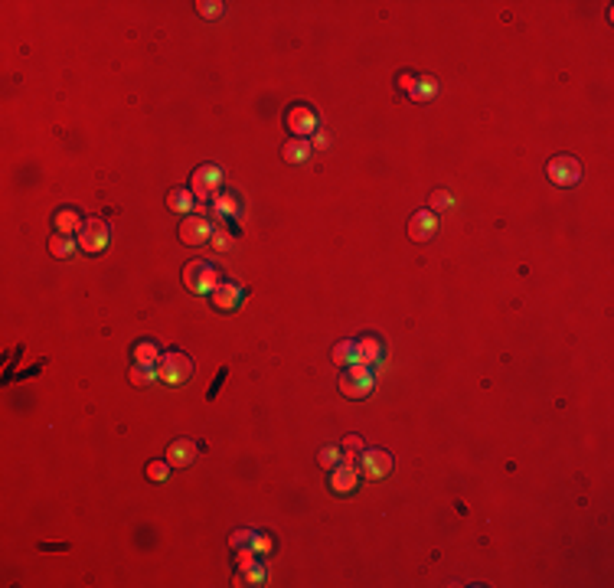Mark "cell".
<instances>
[{
  "mask_svg": "<svg viewBox=\"0 0 614 588\" xmlns=\"http://www.w3.org/2000/svg\"><path fill=\"white\" fill-rule=\"evenodd\" d=\"M373 386H376V376H373V366H366V363H350L347 373H340L343 399L359 402V399H366L369 392H373Z\"/></svg>",
  "mask_w": 614,
  "mask_h": 588,
  "instance_id": "1",
  "label": "cell"
},
{
  "mask_svg": "<svg viewBox=\"0 0 614 588\" xmlns=\"http://www.w3.org/2000/svg\"><path fill=\"white\" fill-rule=\"evenodd\" d=\"M219 183H222V171H219L216 163H203V167L193 171V177H189V193H193V199H196L199 206H206V203H213V196L219 193Z\"/></svg>",
  "mask_w": 614,
  "mask_h": 588,
  "instance_id": "2",
  "label": "cell"
},
{
  "mask_svg": "<svg viewBox=\"0 0 614 588\" xmlns=\"http://www.w3.org/2000/svg\"><path fill=\"white\" fill-rule=\"evenodd\" d=\"M219 281V272L213 262H203V258H196V262H189L187 268H183V285H187V291L193 294H209L213 288H216Z\"/></svg>",
  "mask_w": 614,
  "mask_h": 588,
  "instance_id": "3",
  "label": "cell"
},
{
  "mask_svg": "<svg viewBox=\"0 0 614 588\" xmlns=\"http://www.w3.org/2000/svg\"><path fill=\"white\" fill-rule=\"evenodd\" d=\"M157 370H161V380L167 382V386H183V382L193 376V360H189L187 353L171 350L157 360Z\"/></svg>",
  "mask_w": 614,
  "mask_h": 588,
  "instance_id": "4",
  "label": "cell"
},
{
  "mask_svg": "<svg viewBox=\"0 0 614 588\" xmlns=\"http://www.w3.org/2000/svg\"><path fill=\"white\" fill-rule=\"evenodd\" d=\"M549 180L559 183V187H575L578 180H582V163H578V157H572V154H559V157H552L546 167Z\"/></svg>",
  "mask_w": 614,
  "mask_h": 588,
  "instance_id": "5",
  "label": "cell"
},
{
  "mask_svg": "<svg viewBox=\"0 0 614 588\" xmlns=\"http://www.w3.org/2000/svg\"><path fill=\"white\" fill-rule=\"evenodd\" d=\"M108 239H112V229L105 219H88L86 229L79 232V248L88 252V255H102L108 248Z\"/></svg>",
  "mask_w": 614,
  "mask_h": 588,
  "instance_id": "6",
  "label": "cell"
},
{
  "mask_svg": "<svg viewBox=\"0 0 614 588\" xmlns=\"http://www.w3.org/2000/svg\"><path fill=\"white\" fill-rule=\"evenodd\" d=\"M242 298H246V291H242V285L232 281V278H219L216 288L209 291V304H213L216 311H222V314L236 311L239 304H242Z\"/></svg>",
  "mask_w": 614,
  "mask_h": 588,
  "instance_id": "7",
  "label": "cell"
},
{
  "mask_svg": "<svg viewBox=\"0 0 614 588\" xmlns=\"http://www.w3.org/2000/svg\"><path fill=\"white\" fill-rule=\"evenodd\" d=\"M213 229H216V222H213L209 216H203V213H189V216L180 222V239H183L187 246H203V242L213 239Z\"/></svg>",
  "mask_w": 614,
  "mask_h": 588,
  "instance_id": "8",
  "label": "cell"
},
{
  "mask_svg": "<svg viewBox=\"0 0 614 588\" xmlns=\"http://www.w3.org/2000/svg\"><path fill=\"white\" fill-rule=\"evenodd\" d=\"M359 471L366 481H382L392 471V455L386 448H363V457H359Z\"/></svg>",
  "mask_w": 614,
  "mask_h": 588,
  "instance_id": "9",
  "label": "cell"
},
{
  "mask_svg": "<svg viewBox=\"0 0 614 588\" xmlns=\"http://www.w3.org/2000/svg\"><path fill=\"white\" fill-rule=\"evenodd\" d=\"M317 128H321V118H317V112H314L311 105H291V112H288V131L294 138L307 141Z\"/></svg>",
  "mask_w": 614,
  "mask_h": 588,
  "instance_id": "10",
  "label": "cell"
},
{
  "mask_svg": "<svg viewBox=\"0 0 614 588\" xmlns=\"http://www.w3.org/2000/svg\"><path fill=\"white\" fill-rule=\"evenodd\" d=\"M438 226H441L438 213H432V209H422V213H415V216L408 219V236L415 239V242H428V239L438 232Z\"/></svg>",
  "mask_w": 614,
  "mask_h": 588,
  "instance_id": "11",
  "label": "cell"
},
{
  "mask_svg": "<svg viewBox=\"0 0 614 588\" xmlns=\"http://www.w3.org/2000/svg\"><path fill=\"white\" fill-rule=\"evenodd\" d=\"M327 484H331L333 493H353V490H356V484H359V467L343 461V465H337L331 471Z\"/></svg>",
  "mask_w": 614,
  "mask_h": 588,
  "instance_id": "12",
  "label": "cell"
},
{
  "mask_svg": "<svg viewBox=\"0 0 614 588\" xmlns=\"http://www.w3.org/2000/svg\"><path fill=\"white\" fill-rule=\"evenodd\" d=\"M199 455V445L196 441H189V438H177V441H171V448H167V465L171 467H187L193 465Z\"/></svg>",
  "mask_w": 614,
  "mask_h": 588,
  "instance_id": "13",
  "label": "cell"
},
{
  "mask_svg": "<svg viewBox=\"0 0 614 588\" xmlns=\"http://www.w3.org/2000/svg\"><path fill=\"white\" fill-rule=\"evenodd\" d=\"M53 226H56L59 236H72V239H76L79 232L86 229V219H82V213H79V209L62 206L56 216H53Z\"/></svg>",
  "mask_w": 614,
  "mask_h": 588,
  "instance_id": "14",
  "label": "cell"
},
{
  "mask_svg": "<svg viewBox=\"0 0 614 588\" xmlns=\"http://www.w3.org/2000/svg\"><path fill=\"white\" fill-rule=\"evenodd\" d=\"M356 343H359V363H366V366H376V363L386 360V343L379 340L376 333H363Z\"/></svg>",
  "mask_w": 614,
  "mask_h": 588,
  "instance_id": "15",
  "label": "cell"
},
{
  "mask_svg": "<svg viewBox=\"0 0 614 588\" xmlns=\"http://www.w3.org/2000/svg\"><path fill=\"white\" fill-rule=\"evenodd\" d=\"M167 206H171L173 213H180V216H189V213L196 209V199H193V193H189V190L177 187V190L167 193Z\"/></svg>",
  "mask_w": 614,
  "mask_h": 588,
  "instance_id": "16",
  "label": "cell"
},
{
  "mask_svg": "<svg viewBox=\"0 0 614 588\" xmlns=\"http://www.w3.org/2000/svg\"><path fill=\"white\" fill-rule=\"evenodd\" d=\"M268 582V572H265L262 562H248V566H242L236 575V585H265Z\"/></svg>",
  "mask_w": 614,
  "mask_h": 588,
  "instance_id": "17",
  "label": "cell"
},
{
  "mask_svg": "<svg viewBox=\"0 0 614 588\" xmlns=\"http://www.w3.org/2000/svg\"><path fill=\"white\" fill-rule=\"evenodd\" d=\"M311 141H301V138H294V141L284 144V161L288 163H307V157H311Z\"/></svg>",
  "mask_w": 614,
  "mask_h": 588,
  "instance_id": "18",
  "label": "cell"
},
{
  "mask_svg": "<svg viewBox=\"0 0 614 588\" xmlns=\"http://www.w3.org/2000/svg\"><path fill=\"white\" fill-rule=\"evenodd\" d=\"M333 363H337V366L359 363V343L356 340H340L337 347H333Z\"/></svg>",
  "mask_w": 614,
  "mask_h": 588,
  "instance_id": "19",
  "label": "cell"
},
{
  "mask_svg": "<svg viewBox=\"0 0 614 588\" xmlns=\"http://www.w3.org/2000/svg\"><path fill=\"white\" fill-rule=\"evenodd\" d=\"M128 376L134 386H151L154 380H161V370H157V363H134V370Z\"/></svg>",
  "mask_w": 614,
  "mask_h": 588,
  "instance_id": "20",
  "label": "cell"
},
{
  "mask_svg": "<svg viewBox=\"0 0 614 588\" xmlns=\"http://www.w3.org/2000/svg\"><path fill=\"white\" fill-rule=\"evenodd\" d=\"M76 248H79V242H72V236H53L49 239V252L56 258H69V255H76Z\"/></svg>",
  "mask_w": 614,
  "mask_h": 588,
  "instance_id": "21",
  "label": "cell"
},
{
  "mask_svg": "<svg viewBox=\"0 0 614 588\" xmlns=\"http://www.w3.org/2000/svg\"><path fill=\"white\" fill-rule=\"evenodd\" d=\"M438 95V79H432V76H418V82H415V92L408 98H415V102H428V98H435Z\"/></svg>",
  "mask_w": 614,
  "mask_h": 588,
  "instance_id": "22",
  "label": "cell"
},
{
  "mask_svg": "<svg viewBox=\"0 0 614 588\" xmlns=\"http://www.w3.org/2000/svg\"><path fill=\"white\" fill-rule=\"evenodd\" d=\"M161 360V350L154 340H138L134 343V363H157Z\"/></svg>",
  "mask_w": 614,
  "mask_h": 588,
  "instance_id": "23",
  "label": "cell"
},
{
  "mask_svg": "<svg viewBox=\"0 0 614 588\" xmlns=\"http://www.w3.org/2000/svg\"><path fill=\"white\" fill-rule=\"evenodd\" d=\"M317 461H321V467H327V471H333L337 465H343V451H340V445H327V448H321Z\"/></svg>",
  "mask_w": 614,
  "mask_h": 588,
  "instance_id": "24",
  "label": "cell"
},
{
  "mask_svg": "<svg viewBox=\"0 0 614 588\" xmlns=\"http://www.w3.org/2000/svg\"><path fill=\"white\" fill-rule=\"evenodd\" d=\"M173 467L167 465V461H151V465L144 467V474H147V481H154V484H163L167 477H171Z\"/></svg>",
  "mask_w": 614,
  "mask_h": 588,
  "instance_id": "25",
  "label": "cell"
},
{
  "mask_svg": "<svg viewBox=\"0 0 614 588\" xmlns=\"http://www.w3.org/2000/svg\"><path fill=\"white\" fill-rule=\"evenodd\" d=\"M340 451H343V461H347V465H353V457H359V451H363V438H359V435H347L340 441Z\"/></svg>",
  "mask_w": 614,
  "mask_h": 588,
  "instance_id": "26",
  "label": "cell"
},
{
  "mask_svg": "<svg viewBox=\"0 0 614 588\" xmlns=\"http://www.w3.org/2000/svg\"><path fill=\"white\" fill-rule=\"evenodd\" d=\"M209 246H213V248H229V246H232V236H229V229L216 222V229H213V239H209Z\"/></svg>",
  "mask_w": 614,
  "mask_h": 588,
  "instance_id": "27",
  "label": "cell"
},
{
  "mask_svg": "<svg viewBox=\"0 0 614 588\" xmlns=\"http://www.w3.org/2000/svg\"><path fill=\"white\" fill-rule=\"evenodd\" d=\"M252 549H255V556H268L272 552V536L268 533H255L252 536Z\"/></svg>",
  "mask_w": 614,
  "mask_h": 588,
  "instance_id": "28",
  "label": "cell"
},
{
  "mask_svg": "<svg viewBox=\"0 0 614 588\" xmlns=\"http://www.w3.org/2000/svg\"><path fill=\"white\" fill-rule=\"evenodd\" d=\"M196 10H199V17H219V13H222V4H219V0H199Z\"/></svg>",
  "mask_w": 614,
  "mask_h": 588,
  "instance_id": "29",
  "label": "cell"
},
{
  "mask_svg": "<svg viewBox=\"0 0 614 588\" xmlns=\"http://www.w3.org/2000/svg\"><path fill=\"white\" fill-rule=\"evenodd\" d=\"M252 536H255V530H236L232 533V549H242V546H252Z\"/></svg>",
  "mask_w": 614,
  "mask_h": 588,
  "instance_id": "30",
  "label": "cell"
},
{
  "mask_svg": "<svg viewBox=\"0 0 614 588\" xmlns=\"http://www.w3.org/2000/svg\"><path fill=\"white\" fill-rule=\"evenodd\" d=\"M415 82H418V76H412V72H402V76L396 79L399 92H406V95H412V92H415Z\"/></svg>",
  "mask_w": 614,
  "mask_h": 588,
  "instance_id": "31",
  "label": "cell"
},
{
  "mask_svg": "<svg viewBox=\"0 0 614 588\" xmlns=\"http://www.w3.org/2000/svg\"><path fill=\"white\" fill-rule=\"evenodd\" d=\"M448 206H454V199L448 196V193H444V190H435V193H432V213H435V209L441 213V209H448Z\"/></svg>",
  "mask_w": 614,
  "mask_h": 588,
  "instance_id": "32",
  "label": "cell"
},
{
  "mask_svg": "<svg viewBox=\"0 0 614 588\" xmlns=\"http://www.w3.org/2000/svg\"><path fill=\"white\" fill-rule=\"evenodd\" d=\"M327 141H331V138H327V131H321V128L311 134V147H327Z\"/></svg>",
  "mask_w": 614,
  "mask_h": 588,
  "instance_id": "33",
  "label": "cell"
}]
</instances>
